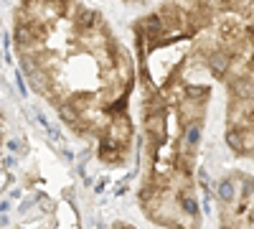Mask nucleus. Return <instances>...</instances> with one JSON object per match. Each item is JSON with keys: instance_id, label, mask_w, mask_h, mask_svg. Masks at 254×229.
<instances>
[{"instance_id": "3", "label": "nucleus", "mask_w": 254, "mask_h": 229, "mask_svg": "<svg viewBox=\"0 0 254 229\" xmlns=\"http://www.w3.org/2000/svg\"><path fill=\"white\" fill-rule=\"evenodd\" d=\"M115 229H132V227H127V224H117Z\"/></svg>"}, {"instance_id": "1", "label": "nucleus", "mask_w": 254, "mask_h": 229, "mask_svg": "<svg viewBox=\"0 0 254 229\" xmlns=\"http://www.w3.org/2000/svg\"><path fill=\"white\" fill-rule=\"evenodd\" d=\"M13 36L26 79L64 125L99 140V158L125 163L132 145L127 97L135 72L104 15L84 0H20Z\"/></svg>"}, {"instance_id": "4", "label": "nucleus", "mask_w": 254, "mask_h": 229, "mask_svg": "<svg viewBox=\"0 0 254 229\" xmlns=\"http://www.w3.org/2000/svg\"><path fill=\"white\" fill-rule=\"evenodd\" d=\"M125 3H137V0H125Z\"/></svg>"}, {"instance_id": "2", "label": "nucleus", "mask_w": 254, "mask_h": 229, "mask_svg": "<svg viewBox=\"0 0 254 229\" xmlns=\"http://www.w3.org/2000/svg\"><path fill=\"white\" fill-rule=\"evenodd\" d=\"M221 229H252V183L244 173L221 183Z\"/></svg>"}]
</instances>
